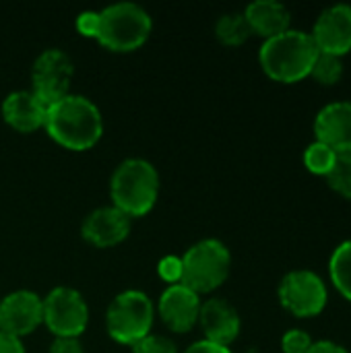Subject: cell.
Listing matches in <instances>:
<instances>
[{"instance_id":"obj_1","label":"cell","mask_w":351,"mask_h":353,"mask_svg":"<svg viewBox=\"0 0 351 353\" xmlns=\"http://www.w3.org/2000/svg\"><path fill=\"white\" fill-rule=\"evenodd\" d=\"M77 29L95 37L110 50L128 52L145 43L151 33L149 12L134 2H116L99 12L85 10L77 17Z\"/></svg>"},{"instance_id":"obj_2","label":"cell","mask_w":351,"mask_h":353,"mask_svg":"<svg viewBox=\"0 0 351 353\" xmlns=\"http://www.w3.org/2000/svg\"><path fill=\"white\" fill-rule=\"evenodd\" d=\"M43 126L54 141L74 151L93 147L103 132L99 108L91 99L70 93L48 105Z\"/></svg>"},{"instance_id":"obj_3","label":"cell","mask_w":351,"mask_h":353,"mask_svg":"<svg viewBox=\"0 0 351 353\" xmlns=\"http://www.w3.org/2000/svg\"><path fill=\"white\" fill-rule=\"evenodd\" d=\"M319 48L312 35L288 29L269 37L261 48V64L265 72L281 83H296L310 74Z\"/></svg>"},{"instance_id":"obj_4","label":"cell","mask_w":351,"mask_h":353,"mask_svg":"<svg viewBox=\"0 0 351 353\" xmlns=\"http://www.w3.org/2000/svg\"><path fill=\"white\" fill-rule=\"evenodd\" d=\"M110 192L114 207L128 217L145 215L153 209L159 192V174L155 165L141 157L124 159L112 174Z\"/></svg>"},{"instance_id":"obj_5","label":"cell","mask_w":351,"mask_h":353,"mask_svg":"<svg viewBox=\"0 0 351 353\" xmlns=\"http://www.w3.org/2000/svg\"><path fill=\"white\" fill-rule=\"evenodd\" d=\"M232 267L230 250L219 240H203L188 248L182 259V283L197 294L219 288Z\"/></svg>"},{"instance_id":"obj_6","label":"cell","mask_w":351,"mask_h":353,"mask_svg":"<svg viewBox=\"0 0 351 353\" xmlns=\"http://www.w3.org/2000/svg\"><path fill=\"white\" fill-rule=\"evenodd\" d=\"M153 314V302L145 292L126 290L118 294L108 306V333L112 335V339L120 343L134 345L137 341L149 335Z\"/></svg>"},{"instance_id":"obj_7","label":"cell","mask_w":351,"mask_h":353,"mask_svg":"<svg viewBox=\"0 0 351 353\" xmlns=\"http://www.w3.org/2000/svg\"><path fill=\"white\" fill-rule=\"evenodd\" d=\"M43 323L56 337H79L89 323V308L77 290L60 285L43 300Z\"/></svg>"},{"instance_id":"obj_8","label":"cell","mask_w":351,"mask_h":353,"mask_svg":"<svg viewBox=\"0 0 351 353\" xmlns=\"http://www.w3.org/2000/svg\"><path fill=\"white\" fill-rule=\"evenodd\" d=\"M72 60L68 54H64L58 48L43 50L31 70V83H33V93L46 103L52 105L54 101L62 99L68 95V85L72 79Z\"/></svg>"},{"instance_id":"obj_9","label":"cell","mask_w":351,"mask_h":353,"mask_svg":"<svg viewBox=\"0 0 351 353\" xmlns=\"http://www.w3.org/2000/svg\"><path fill=\"white\" fill-rule=\"evenodd\" d=\"M279 300L296 316H317L327 304V288L312 271H292L279 283Z\"/></svg>"},{"instance_id":"obj_10","label":"cell","mask_w":351,"mask_h":353,"mask_svg":"<svg viewBox=\"0 0 351 353\" xmlns=\"http://www.w3.org/2000/svg\"><path fill=\"white\" fill-rule=\"evenodd\" d=\"M43 323V300L29 290H19L0 300V333L21 339Z\"/></svg>"},{"instance_id":"obj_11","label":"cell","mask_w":351,"mask_h":353,"mask_svg":"<svg viewBox=\"0 0 351 353\" xmlns=\"http://www.w3.org/2000/svg\"><path fill=\"white\" fill-rule=\"evenodd\" d=\"M312 39L323 54L343 56L351 50V6L335 4L327 8L312 31Z\"/></svg>"},{"instance_id":"obj_12","label":"cell","mask_w":351,"mask_h":353,"mask_svg":"<svg viewBox=\"0 0 351 353\" xmlns=\"http://www.w3.org/2000/svg\"><path fill=\"white\" fill-rule=\"evenodd\" d=\"M199 312H201L199 294L186 288L184 283L170 285L159 298V314L163 323L176 333L190 331L199 323Z\"/></svg>"},{"instance_id":"obj_13","label":"cell","mask_w":351,"mask_h":353,"mask_svg":"<svg viewBox=\"0 0 351 353\" xmlns=\"http://www.w3.org/2000/svg\"><path fill=\"white\" fill-rule=\"evenodd\" d=\"M317 141L333 149L337 155L351 153V101L325 105L314 122Z\"/></svg>"},{"instance_id":"obj_14","label":"cell","mask_w":351,"mask_h":353,"mask_svg":"<svg viewBox=\"0 0 351 353\" xmlns=\"http://www.w3.org/2000/svg\"><path fill=\"white\" fill-rule=\"evenodd\" d=\"M130 232V217L118 207H99L91 211L83 223V238L93 246L108 248L122 242Z\"/></svg>"},{"instance_id":"obj_15","label":"cell","mask_w":351,"mask_h":353,"mask_svg":"<svg viewBox=\"0 0 351 353\" xmlns=\"http://www.w3.org/2000/svg\"><path fill=\"white\" fill-rule=\"evenodd\" d=\"M199 323L205 331L207 341H213L225 347L240 333V316L236 308L230 302L219 300V298H211L205 304H201Z\"/></svg>"},{"instance_id":"obj_16","label":"cell","mask_w":351,"mask_h":353,"mask_svg":"<svg viewBox=\"0 0 351 353\" xmlns=\"http://www.w3.org/2000/svg\"><path fill=\"white\" fill-rule=\"evenodd\" d=\"M46 114L48 105L33 91H12L2 103L4 120L21 132H29L43 126Z\"/></svg>"},{"instance_id":"obj_17","label":"cell","mask_w":351,"mask_h":353,"mask_svg":"<svg viewBox=\"0 0 351 353\" xmlns=\"http://www.w3.org/2000/svg\"><path fill=\"white\" fill-rule=\"evenodd\" d=\"M244 17L250 25V31L263 37H275L290 27V10L275 0H257L250 2L244 10Z\"/></svg>"},{"instance_id":"obj_18","label":"cell","mask_w":351,"mask_h":353,"mask_svg":"<svg viewBox=\"0 0 351 353\" xmlns=\"http://www.w3.org/2000/svg\"><path fill=\"white\" fill-rule=\"evenodd\" d=\"M329 271H331V279H333L335 288L348 300H351V240L337 246V250L331 256Z\"/></svg>"},{"instance_id":"obj_19","label":"cell","mask_w":351,"mask_h":353,"mask_svg":"<svg viewBox=\"0 0 351 353\" xmlns=\"http://www.w3.org/2000/svg\"><path fill=\"white\" fill-rule=\"evenodd\" d=\"M215 33L217 37L228 43V46H240L248 39V35L252 33L250 31V25L244 17V12H228L223 14L217 25H215Z\"/></svg>"},{"instance_id":"obj_20","label":"cell","mask_w":351,"mask_h":353,"mask_svg":"<svg viewBox=\"0 0 351 353\" xmlns=\"http://www.w3.org/2000/svg\"><path fill=\"white\" fill-rule=\"evenodd\" d=\"M335 161H337V153H335L333 149H329L327 145L319 143V141L312 143V145L306 149V153H304V163H306V168H308L312 174H319V176H327V174L333 170Z\"/></svg>"},{"instance_id":"obj_21","label":"cell","mask_w":351,"mask_h":353,"mask_svg":"<svg viewBox=\"0 0 351 353\" xmlns=\"http://www.w3.org/2000/svg\"><path fill=\"white\" fill-rule=\"evenodd\" d=\"M310 74L323 83V85H333L341 79L343 74V64H341V58L339 56H333V54H323L319 52L317 60H314V66L310 70Z\"/></svg>"},{"instance_id":"obj_22","label":"cell","mask_w":351,"mask_h":353,"mask_svg":"<svg viewBox=\"0 0 351 353\" xmlns=\"http://www.w3.org/2000/svg\"><path fill=\"white\" fill-rule=\"evenodd\" d=\"M327 180L333 190H337L345 199H351V153L337 155V161L327 174Z\"/></svg>"},{"instance_id":"obj_23","label":"cell","mask_w":351,"mask_h":353,"mask_svg":"<svg viewBox=\"0 0 351 353\" xmlns=\"http://www.w3.org/2000/svg\"><path fill=\"white\" fill-rule=\"evenodd\" d=\"M132 353H178L176 343L163 335H147L132 345Z\"/></svg>"},{"instance_id":"obj_24","label":"cell","mask_w":351,"mask_h":353,"mask_svg":"<svg viewBox=\"0 0 351 353\" xmlns=\"http://www.w3.org/2000/svg\"><path fill=\"white\" fill-rule=\"evenodd\" d=\"M157 273L161 279H166L168 283H182V259L180 256H163L157 265Z\"/></svg>"},{"instance_id":"obj_25","label":"cell","mask_w":351,"mask_h":353,"mask_svg":"<svg viewBox=\"0 0 351 353\" xmlns=\"http://www.w3.org/2000/svg\"><path fill=\"white\" fill-rule=\"evenodd\" d=\"M310 345H312V339L308 337V333L300 329L288 331L281 341V347L285 353H306L310 350Z\"/></svg>"},{"instance_id":"obj_26","label":"cell","mask_w":351,"mask_h":353,"mask_svg":"<svg viewBox=\"0 0 351 353\" xmlns=\"http://www.w3.org/2000/svg\"><path fill=\"white\" fill-rule=\"evenodd\" d=\"M50 353H83L79 337H56L50 345Z\"/></svg>"},{"instance_id":"obj_27","label":"cell","mask_w":351,"mask_h":353,"mask_svg":"<svg viewBox=\"0 0 351 353\" xmlns=\"http://www.w3.org/2000/svg\"><path fill=\"white\" fill-rule=\"evenodd\" d=\"M184 353H232L225 345H219V343H213V341H207V339H203V341H197V343H192L188 350Z\"/></svg>"},{"instance_id":"obj_28","label":"cell","mask_w":351,"mask_h":353,"mask_svg":"<svg viewBox=\"0 0 351 353\" xmlns=\"http://www.w3.org/2000/svg\"><path fill=\"white\" fill-rule=\"evenodd\" d=\"M0 353H25L21 339L0 333Z\"/></svg>"},{"instance_id":"obj_29","label":"cell","mask_w":351,"mask_h":353,"mask_svg":"<svg viewBox=\"0 0 351 353\" xmlns=\"http://www.w3.org/2000/svg\"><path fill=\"white\" fill-rule=\"evenodd\" d=\"M306 353H348V350L333 341H319V343H312Z\"/></svg>"}]
</instances>
